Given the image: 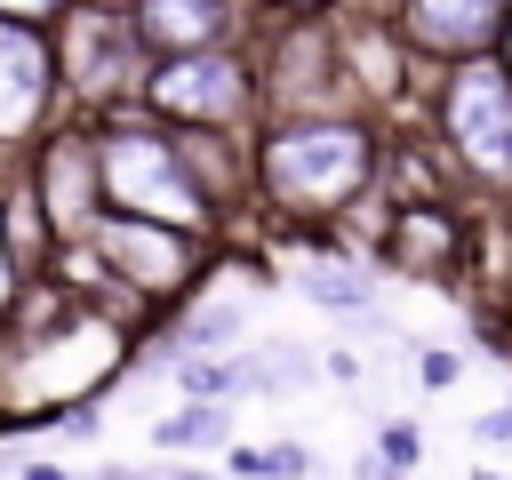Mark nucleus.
Masks as SVG:
<instances>
[{
	"mask_svg": "<svg viewBox=\"0 0 512 480\" xmlns=\"http://www.w3.org/2000/svg\"><path fill=\"white\" fill-rule=\"evenodd\" d=\"M256 176L280 208H304V216H328L344 208L368 176H376V136L360 120H288L264 136L256 152Z\"/></svg>",
	"mask_w": 512,
	"mask_h": 480,
	"instance_id": "f257e3e1",
	"label": "nucleus"
},
{
	"mask_svg": "<svg viewBox=\"0 0 512 480\" xmlns=\"http://www.w3.org/2000/svg\"><path fill=\"white\" fill-rule=\"evenodd\" d=\"M96 168H104V192L144 216V224H200L208 216V184L184 168V144L176 136H152V128H112L96 144Z\"/></svg>",
	"mask_w": 512,
	"mask_h": 480,
	"instance_id": "f03ea898",
	"label": "nucleus"
},
{
	"mask_svg": "<svg viewBox=\"0 0 512 480\" xmlns=\"http://www.w3.org/2000/svg\"><path fill=\"white\" fill-rule=\"evenodd\" d=\"M440 136H448V160L472 184H512V72H504V56L448 64V80H440Z\"/></svg>",
	"mask_w": 512,
	"mask_h": 480,
	"instance_id": "7ed1b4c3",
	"label": "nucleus"
},
{
	"mask_svg": "<svg viewBox=\"0 0 512 480\" xmlns=\"http://www.w3.org/2000/svg\"><path fill=\"white\" fill-rule=\"evenodd\" d=\"M504 32H512V0H400V40L416 56L480 64L504 56Z\"/></svg>",
	"mask_w": 512,
	"mask_h": 480,
	"instance_id": "20e7f679",
	"label": "nucleus"
},
{
	"mask_svg": "<svg viewBox=\"0 0 512 480\" xmlns=\"http://www.w3.org/2000/svg\"><path fill=\"white\" fill-rule=\"evenodd\" d=\"M152 104L160 112H184V120H240L248 112V64L200 48V56H176L168 72H152Z\"/></svg>",
	"mask_w": 512,
	"mask_h": 480,
	"instance_id": "39448f33",
	"label": "nucleus"
},
{
	"mask_svg": "<svg viewBox=\"0 0 512 480\" xmlns=\"http://www.w3.org/2000/svg\"><path fill=\"white\" fill-rule=\"evenodd\" d=\"M96 248H104L136 288H184V272H192V248H184L176 232L144 224V216H104V224H96Z\"/></svg>",
	"mask_w": 512,
	"mask_h": 480,
	"instance_id": "423d86ee",
	"label": "nucleus"
},
{
	"mask_svg": "<svg viewBox=\"0 0 512 480\" xmlns=\"http://www.w3.org/2000/svg\"><path fill=\"white\" fill-rule=\"evenodd\" d=\"M392 256L408 272H456L464 264V216L440 208V200H408L392 216Z\"/></svg>",
	"mask_w": 512,
	"mask_h": 480,
	"instance_id": "0eeeda50",
	"label": "nucleus"
},
{
	"mask_svg": "<svg viewBox=\"0 0 512 480\" xmlns=\"http://www.w3.org/2000/svg\"><path fill=\"white\" fill-rule=\"evenodd\" d=\"M40 96H48V48L0 16V136H16L40 112Z\"/></svg>",
	"mask_w": 512,
	"mask_h": 480,
	"instance_id": "6e6552de",
	"label": "nucleus"
},
{
	"mask_svg": "<svg viewBox=\"0 0 512 480\" xmlns=\"http://www.w3.org/2000/svg\"><path fill=\"white\" fill-rule=\"evenodd\" d=\"M224 24H232L224 0H144V16H136V32L160 40V48H176V56H200Z\"/></svg>",
	"mask_w": 512,
	"mask_h": 480,
	"instance_id": "1a4fd4ad",
	"label": "nucleus"
},
{
	"mask_svg": "<svg viewBox=\"0 0 512 480\" xmlns=\"http://www.w3.org/2000/svg\"><path fill=\"white\" fill-rule=\"evenodd\" d=\"M296 288L312 304H328V312H368L376 304V264H360V256H312V264H296Z\"/></svg>",
	"mask_w": 512,
	"mask_h": 480,
	"instance_id": "9d476101",
	"label": "nucleus"
},
{
	"mask_svg": "<svg viewBox=\"0 0 512 480\" xmlns=\"http://www.w3.org/2000/svg\"><path fill=\"white\" fill-rule=\"evenodd\" d=\"M128 16H96V24H80V64H88V80H120L128 72Z\"/></svg>",
	"mask_w": 512,
	"mask_h": 480,
	"instance_id": "9b49d317",
	"label": "nucleus"
},
{
	"mask_svg": "<svg viewBox=\"0 0 512 480\" xmlns=\"http://www.w3.org/2000/svg\"><path fill=\"white\" fill-rule=\"evenodd\" d=\"M224 432H232V416H224V408H200V400H192V408L160 416V432H152V440H160V448H208V440H224Z\"/></svg>",
	"mask_w": 512,
	"mask_h": 480,
	"instance_id": "f8f14e48",
	"label": "nucleus"
},
{
	"mask_svg": "<svg viewBox=\"0 0 512 480\" xmlns=\"http://www.w3.org/2000/svg\"><path fill=\"white\" fill-rule=\"evenodd\" d=\"M232 472H248V480H304V472H312V448H304V440L240 448V456H232Z\"/></svg>",
	"mask_w": 512,
	"mask_h": 480,
	"instance_id": "ddd939ff",
	"label": "nucleus"
},
{
	"mask_svg": "<svg viewBox=\"0 0 512 480\" xmlns=\"http://www.w3.org/2000/svg\"><path fill=\"white\" fill-rule=\"evenodd\" d=\"M376 456H384L392 472H416V464H424V432H416L408 416H392V424L376 432Z\"/></svg>",
	"mask_w": 512,
	"mask_h": 480,
	"instance_id": "4468645a",
	"label": "nucleus"
},
{
	"mask_svg": "<svg viewBox=\"0 0 512 480\" xmlns=\"http://www.w3.org/2000/svg\"><path fill=\"white\" fill-rule=\"evenodd\" d=\"M416 376H424V384H456V376H464V360H456V352H424V360H416Z\"/></svg>",
	"mask_w": 512,
	"mask_h": 480,
	"instance_id": "2eb2a0df",
	"label": "nucleus"
},
{
	"mask_svg": "<svg viewBox=\"0 0 512 480\" xmlns=\"http://www.w3.org/2000/svg\"><path fill=\"white\" fill-rule=\"evenodd\" d=\"M472 432H480V440H504V448H512V408H480V424H472Z\"/></svg>",
	"mask_w": 512,
	"mask_h": 480,
	"instance_id": "dca6fc26",
	"label": "nucleus"
},
{
	"mask_svg": "<svg viewBox=\"0 0 512 480\" xmlns=\"http://www.w3.org/2000/svg\"><path fill=\"white\" fill-rule=\"evenodd\" d=\"M48 8H64V0H0V16H8V24H24V16H48Z\"/></svg>",
	"mask_w": 512,
	"mask_h": 480,
	"instance_id": "f3484780",
	"label": "nucleus"
},
{
	"mask_svg": "<svg viewBox=\"0 0 512 480\" xmlns=\"http://www.w3.org/2000/svg\"><path fill=\"white\" fill-rule=\"evenodd\" d=\"M352 480H408V472H392L384 456H360V464H352Z\"/></svg>",
	"mask_w": 512,
	"mask_h": 480,
	"instance_id": "a211bd4d",
	"label": "nucleus"
},
{
	"mask_svg": "<svg viewBox=\"0 0 512 480\" xmlns=\"http://www.w3.org/2000/svg\"><path fill=\"white\" fill-rule=\"evenodd\" d=\"M504 72H512V32H504Z\"/></svg>",
	"mask_w": 512,
	"mask_h": 480,
	"instance_id": "6ab92c4d",
	"label": "nucleus"
},
{
	"mask_svg": "<svg viewBox=\"0 0 512 480\" xmlns=\"http://www.w3.org/2000/svg\"><path fill=\"white\" fill-rule=\"evenodd\" d=\"M176 480H208V472H176Z\"/></svg>",
	"mask_w": 512,
	"mask_h": 480,
	"instance_id": "aec40b11",
	"label": "nucleus"
},
{
	"mask_svg": "<svg viewBox=\"0 0 512 480\" xmlns=\"http://www.w3.org/2000/svg\"><path fill=\"white\" fill-rule=\"evenodd\" d=\"M0 288H8V256H0Z\"/></svg>",
	"mask_w": 512,
	"mask_h": 480,
	"instance_id": "412c9836",
	"label": "nucleus"
},
{
	"mask_svg": "<svg viewBox=\"0 0 512 480\" xmlns=\"http://www.w3.org/2000/svg\"><path fill=\"white\" fill-rule=\"evenodd\" d=\"M472 480H496V472H472Z\"/></svg>",
	"mask_w": 512,
	"mask_h": 480,
	"instance_id": "4be33fe9",
	"label": "nucleus"
},
{
	"mask_svg": "<svg viewBox=\"0 0 512 480\" xmlns=\"http://www.w3.org/2000/svg\"><path fill=\"white\" fill-rule=\"evenodd\" d=\"M288 8H312V0H288Z\"/></svg>",
	"mask_w": 512,
	"mask_h": 480,
	"instance_id": "5701e85b",
	"label": "nucleus"
}]
</instances>
